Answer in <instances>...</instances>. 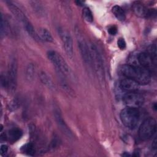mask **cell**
<instances>
[{"mask_svg": "<svg viewBox=\"0 0 157 157\" xmlns=\"http://www.w3.org/2000/svg\"><path fill=\"white\" fill-rule=\"evenodd\" d=\"M121 72L125 77L134 80L139 85H147L151 80V72L142 66L125 64L121 67Z\"/></svg>", "mask_w": 157, "mask_h": 157, "instance_id": "obj_1", "label": "cell"}, {"mask_svg": "<svg viewBox=\"0 0 157 157\" xmlns=\"http://www.w3.org/2000/svg\"><path fill=\"white\" fill-rule=\"evenodd\" d=\"M140 113L137 109L126 107L120 112V119L123 124L130 129L136 128L139 121Z\"/></svg>", "mask_w": 157, "mask_h": 157, "instance_id": "obj_2", "label": "cell"}, {"mask_svg": "<svg viewBox=\"0 0 157 157\" xmlns=\"http://www.w3.org/2000/svg\"><path fill=\"white\" fill-rule=\"evenodd\" d=\"M91 64V66L94 67V69L101 80H103L104 78V64L102 57L98 50V48L92 43L88 44Z\"/></svg>", "mask_w": 157, "mask_h": 157, "instance_id": "obj_3", "label": "cell"}, {"mask_svg": "<svg viewBox=\"0 0 157 157\" xmlns=\"http://www.w3.org/2000/svg\"><path fill=\"white\" fill-rule=\"evenodd\" d=\"M48 59L55 66L58 72L64 76H70L71 70L63 58L56 52L50 50L47 53Z\"/></svg>", "mask_w": 157, "mask_h": 157, "instance_id": "obj_4", "label": "cell"}, {"mask_svg": "<svg viewBox=\"0 0 157 157\" xmlns=\"http://www.w3.org/2000/svg\"><path fill=\"white\" fill-rule=\"evenodd\" d=\"M156 130V120L151 117L145 119L139 128V137L142 140H147L153 136Z\"/></svg>", "mask_w": 157, "mask_h": 157, "instance_id": "obj_5", "label": "cell"}, {"mask_svg": "<svg viewBox=\"0 0 157 157\" xmlns=\"http://www.w3.org/2000/svg\"><path fill=\"white\" fill-rule=\"evenodd\" d=\"M123 101L126 107L137 109L144 104V98L142 94L136 91L129 92L123 96Z\"/></svg>", "mask_w": 157, "mask_h": 157, "instance_id": "obj_6", "label": "cell"}, {"mask_svg": "<svg viewBox=\"0 0 157 157\" xmlns=\"http://www.w3.org/2000/svg\"><path fill=\"white\" fill-rule=\"evenodd\" d=\"M58 34L61 38L64 49L68 57L72 58L73 57V42L70 34L63 28H58Z\"/></svg>", "mask_w": 157, "mask_h": 157, "instance_id": "obj_7", "label": "cell"}, {"mask_svg": "<svg viewBox=\"0 0 157 157\" xmlns=\"http://www.w3.org/2000/svg\"><path fill=\"white\" fill-rule=\"evenodd\" d=\"M75 33H76V36L77 39L78 45L79 50H80L81 55L82 56V58L86 64H89L91 66L88 45L83 39V37L82 36V34L80 33L78 29L75 30Z\"/></svg>", "mask_w": 157, "mask_h": 157, "instance_id": "obj_8", "label": "cell"}, {"mask_svg": "<svg viewBox=\"0 0 157 157\" xmlns=\"http://www.w3.org/2000/svg\"><path fill=\"white\" fill-rule=\"evenodd\" d=\"M137 60L140 66L149 71L151 74L153 71L156 70V59H154L147 52H143L139 54Z\"/></svg>", "mask_w": 157, "mask_h": 157, "instance_id": "obj_9", "label": "cell"}, {"mask_svg": "<svg viewBox=\"0 0 157 157\" xmlns=\"http://www.w3.org/2000/svg\"><path fill=\"white\" fill-rule=\"evenodd\" d=\"M7 75L9 82V89L11 91H13L16 88L17 80V62L15 58L10 61Z\"/></svg>", "mask_w": 157, "mask_h": 157, "instance_id": "obj_10", "label": "cell"}, {"mask_svg": "<svg viewBox=\"0 0 157 157\" xmlns=\"http://www.w3.org/2000/svg\"><path fill=\"white\" fill-rule=\"evenodd\" d=\"M132 10L139 17L147 18L153 15V10L148 9L140 1H135L132 4Z\"/></svg>", "mask_w": 157, "mask_h": 157, "instance_id": "obj_11", "label": "cell"}, {"mask_svg": "<svg viewBox=\"0 0 157 157\" xmlns=\"http://www.w3.org/2000/svg\"><path fill=\"white\" fill-rule=\"evenodd\" d=\"M6 3L10 12L23 24V26L29 22H30L29 21L28 18L23 13V12L17 6H16L11 1H6Z\"/></svg>", "mask_w": 157, "mask_h": 157, "instance_id": "obj_12", "label": "cell"}, {"mask_svg": "<svg viewBox=\"0 0 157 157\" xmlns=\"http://www.w3.org/2000/svg\"><path fill=\"white\" fill-rule=\"evenodd\" d=\"M120 87L123 91L127 93L135 92L139 89V84L132 79L125 77L120 80Z\"/></svg>", "mask_w": 157, "mask_h": 157, "instance_id": "obj_13", "label": "cell"}, {"mask_svg": "<svg viewBox=\"0 0 157 157\" xmlns=\"http://www.w3.org/2000/svg\"><path fill=\"white\" fill-rule=\"evenodd\" d=\"M54 114H55V120L56 121V123H57L58 126L60 128V129L67 137H72V136H73L72 133L71 129H69V128L68 127V126L67 125V124L64 121V120L63 118V117H62L61 113L59 112V111L58 110H55V112H54Z\"/></svg>", "mask_w": 157, "mask_h": 157, "instance_id": "obj_14", "label": "cell"}, {"mask_svg": "<svg viewBox=\"0 0 157 157\" xmlns=\"http://www.w3.org/2000/svg\"><path fill=\"white\" fill-rule=\"evenodd\" d=\"M6 134L7 140L11 142H15L21 137L23 132L20 128H13L10 129Z\"/></svg>", "mask_w": 157, "mask_h": 157, "instance_id": "obj_15", "label": "cell"}, {"mask_svg": "<svg viewBox=\"0 0 157 157\" xmlns=\"http://www.w3.org/2000/svg\"><path fill=\"white\" fill-rule=\"evenodd\" d=\"M40 80L41 82L46 86L48 88L52 90H54L55 89V86L54 83L53 82L52 78L50 77V76L45 72L42 71L40 74Z\"/></svg>", "mask_w": 157, "mask_h": 157, "instance_id": "obj_16", "label": "cell"}, {"mask_svg": "<svg viewBox=\"0 0 157 157\" xmlns=\"http://www.w3.org/2000/svg\"><path fill=\"white\" fill-rule=\"evenodd\" d=\"M37 33L40 40H44L47 42H52L53 40L51 33L46 28H39L37 31Z\"/></svg>", "mask_w": 157, "mask_h": 157, "instance_id": "obj_17", "label": "cell"}, {"mask_svg": "<svg viewBox=\"0 0 157 157\" xmlns=\"http://www.w3.org/2000/svg\"><path fill=\"white\" fill-rule=\"evenodd\" d=\"M36 74V67L33 63H29L25 69V78L26 80L31 82H32L35 77Z\"/></svg>", "mask_w": 157, "mask_h": 157, "instance_id": "obj_18", "label": "cell"}, {"mask_svg": "<svg viewBox=\"0 0 157 157\" xmlns=\"http://www.w3.org/2000/svg\"><path fill=\"white\" fill-rule=\"evenodd\" d=\"M112 12L115 17L120 21H123L126 19V14L124 10L120 6L116 5L114 6L112 9Z\"/></svg>", "mask_w": 157, "mask_h": 157, "instance_id": "obj_19", "label": "cell"}, {"mask_svg": "<svg viewBox=\"0 0 157 157\" xmlns=\"http://www.w3.org/2000/svg\"><path fill=\"white\" fill-rule=\"evenodd\" d=\"M10 28H9V23L7 20L6 18L4 17L3 15H1V36L2 37L6 35H7L9 33Z\"/></svg>", "mask_w": 157, "mask_h": 157, "instance_id": "obj_20", "label": "cell"}, {"mask_svg": "<svg viewBox=\"0 0 157 157\" xmlns=\"http://www.w3.org/2000/svg\"><path fill=\"white\" fill-rule=\"evenodd\" d=\"M21 151L23 153H25L27 155L33 156L36 153V148L34 145L33 143L29 142L21 147Z\"/></svg>", "mask_w": 157, "mask_h": 157, "instance_id": "obj_21", "label": "cell"}, {"mask_svg": "<svg viewBox=\"0 0 157 157\" xmlns=\"http://www.w3.org/2000/svg\"><path fill=\"white\" fill-rule=\"evenodd\" d=\"M83 16L85 20L88 22H92L93 20V15L92 12L88 7H85L83 9Z\"/></svg>", "mask_w": 157, "mask_h": 157, "instance_id": "obj_22", "label": "cell"}, {"mask_svg": "<svg viewBox=\"0 0 157 157\" xmlns=\"http://www.w3.org/2000/svg\"><path fill=\"white\" fill-rule=\"evenodd\" d=\"M1 86L4 88H8L9 86V78L7 74H1Z\"/></svg>", "mask_w": 157, "mask_h": 157, "instance_id": "obj_23", "label": "cell"}, {"mask_svg": "<svg viewBox=\"0 0 157 157\" xmlns=\"http://www.w3.org/2000/svg\"><path fill=\"white\" fill-rule=\"evenodd\" d=\"M150 56H151L154 59H156V47L155 44H152L150 45L147 49V52Z\"/></svg>", "mask_w": 157, "mask_h": 157, "instance_id": "obj_24", "label": "cell"}, {"mask_svg": "<svg viewBox=\"0 0 157 157\" xmlns=\"http://www.w3.org/2000/svg\"><path fill=\"white\" fill-rule=\"evenodd\" d=\"M20 98H15V99H14L11 103L10 104V109L11 110H15L17 109H18V107L19 106H20L21 104V100L20 99H19Z\"/></svg>", "mask_w": 157, "mask_h": 157, "instance_id": "obj_25", "label": "cell"}, {"mask_svg": "<svg viewBox=\"0 0 157 157\" xmlns=\"http://www.w3.org/2000/svg\"><path fill=\"white\" fill-rule=\"evenodd\" d=\"M31 3H32V6H33L35 11L37 12L40 14H41L42 12L44 11V9L42 7V6L39 4V2H37V1H33V2H31Z\"/></svg>", "mask_w": 157, "mask_h": 157, "instance_id": "obj_26", "label": "cell"}, {"mask_svg": "<svg viewBox=\"0 0 157 157\" xmlns=\"http://www.w3.org/2000/svg\"><path fill=\"white\" fill-rule=\"evenodd\" d=\"M117 45L121 50H124L126 48V42L123 38H119L117 41Z\"/></svg>", "mask_w": 157, "mask_h": 157, "instance_id": "obj_27", "label": "cell"}, {"mask_svg": "<svg viewBox=\"0 0 157 157\" xmlns=\"http://www.w3.org/2000/svg\"><path fill=\"white\" fill-rule=\"evenodd\" d=\"M108 32L111 35H115L117 34V26H115V25L110 26L109 28V29H108Z\"/></svg>", "mask_w": 157, "mask_h": 157, "instance_id": "obj_28", "label": "cell"}, {"mask_svg": "<svg viewBox=\"0 0 157 157\" xmlns=\"http://www.w3.org/2000/svg\"><path fill=\"white\" fill-rule=\"evenodd\" d=\"M1 154L4 155L6 154L8 150V147L6 145H2L1 146Z\"/></svg>", "mask_w": 157, "mask_h": 157, "instance_id": "obj_29", "label": "cell"}, {"mask_svg": "<svg viewBox=\"0 0 157 157\" xmlns=\"http://www.w3.org/2000/svg\"><path fill=\"white\" fill-rule=\"evenodd\" d=\"M152 147H153L155 149L156 148V139H155V140H154L153 144L152 145Z\"/></svg>", "mask_w": 157, "mask_h": 157, "instance_id": "obj_30", "label": "cell"}]
</instances>
